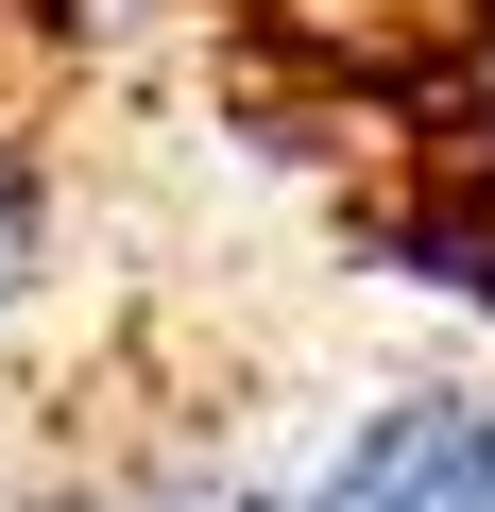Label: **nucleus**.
I'll return each mask as SVG.
<instances>
[{"mask_svg": "<svg viewBox=\"0 0 495 512\" xmlns=\"http://www.w3.org/2000/svg\"><path fill=\"white\" fill-rule=\"evenodd\" d=\"M444 171H461V205L495 222V35L461 52V86H444Z\"/></svg>", "mask_w": 495, "mask_h": 512, "instance_id": "nucleus-4", "label": "nucleus"}, {"mask_svg": "<svg viewBox=\"0 0 495 512\" xmlns=\"http://www.w3.org/2000/svg\"><path fill=\"white\" fill-rule=\"evenodd\" d=\"M35 274H52V154L0 120V325L35 308Z\"/></svg>", "mask_w": 495, "mask_h": 512, "instance_id": "nucleus-2", "label": "nucleus"}, {"mask_svg": "<svg viewBox=\"0 0 495 512\" xmlns=\"http://www.w3.org/2000/svg\"><path fill=\"white\" fill-rule=\"evenodd\" d=\"M35 512H291L274 478H86V495H35Z\"/></svg>", "mask_w": 495, "mask_h": 512, "instance_id": "nucleus-3", "label": "nucleus"}, {"mask_svg": "<svg viewBox=\"0 0 495 512\" xmlns=\"http://www.w3.org/2000/svg\"><path fill=\"white\" fill-rule=\"evenodd\" d=\"M291 512H495V393H393V410H359L291 478Z\"/></svg>", "mask_w": 495, "mask_h": 512, "instance_id": "nucleus-1", "label": "nucleus"}]
</instances>
